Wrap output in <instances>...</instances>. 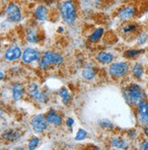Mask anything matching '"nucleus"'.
Returning <instances> with one entry per match:
<instances>
[{"label": "nucleus", "mask_w": 148, "mask_h": 150, "mask_svg": "<svg viewBox=\"0 0 148 150\" xmlns=\"http://www.w3.org/2000/svg\"><path fill=\"white\" fill-rule=\"evenodd\" d=\"M11 90H12V96L15 101H18L20 100L24 96L25 93V89L24 86H22L20 83H15L12 86H11Z\"/></svg>", "instance_id": "nucleus-12"}, {"label": "nucleus", "mask_w": 148, "mask_h": 150, "mask_svg": "<svg viewBox=\"0 0 148 150\" xmlns=\"http://www.w3.org/2000/svg\"><path fill=\"white\" fill-rule=\"evenodd\" d=\"M20 137V133L18 131H15L12 129H9L5 131V133L2 135V138L7 141H16Z\"/></svg>", "instance_id": "nucleus-16"}, {"label": "nucleus", "mask_w": 148, "mask_h": 150, "mask_svg": "<svg viewBox=\"0 0 148 150\" xmlns=\"http://www.w3.org/2000/svg\"><path fill=\"white\" fill-rule=\"evenodd\" d=\"M38 143H39V139L38 137H32L29 140V142H28V149H30V150L36 149Z\"/></svg>", "instance_id": "nucleus-26"}, {"label": "nucleus", "mask_w": 148, "mask_h": 150, "mask_svg": "<svg viewBox=\"0 0 148 150\" xmlns=\"http://www.w3.org/2000/svg\"><path fill=\"white\" fill-rule=\"evenodd\" d=\"M21 56V49L19 47H11L8 49H7L5 53V59L7 61L12 62L16 59H18Z\"/></svg>", "instance_id": "nucleus-10"}, {"label": "nucleus", "mask_w": 148, "mask_h": 150, "mask_svg": "<svg viewBox=\"0 0 148 150\" xmlns=\"http://www.w3.org/2000/svg\"><path fill=\"white\" fill-rule=\"evenodd\" d=\"M82 75L83 78L87 79V80H92V79H93L94 77H95L96 71H95V69H94L92 67L86 66V67H85L83 68Z\"/></svg>", "instance_id": "nucleus-18"}, {"label": "nucleus", "mask_w": 148, "mask_h": 150, "mask_svg": "<svg viewBox=\"0 0 148 150\" xmlns=\"http://www.w3.org/2000/svg\"><path fill=\"white\" fill-rule=\"evenodd\" d=\"M129 65L125 62L113 63L109 67V73L112 77H123L129 71Z\"/></svg>", "instance_id": "nucleus-4"}, {"label": "nucleus", "mask_w": 148, "mask_h": 150, "mask_svg": "<svg viewBox=\"0 0 148 150\" xmlns=\"http://www.w3.org/2000/svg\"><path fill=\"white\" fill-rule=\"evenodd\" d=\"M114 56L111 53H107V52H100L97 55H96V60H97L101 64H110L112 62Z\"/></svg>", "instance_id": "nucleus-14"}, {"label": "nucleus", "mask_w": 148, "mask_h": 150, "mask_svg": "<svg viewBox=\"0 0 148 150\" xmlns=\"http://www.w3.org/2000/svg\"><path fill=\"white\" fill-rule=\"evenodd\" d=\"M102 35H103V28H97V29H95L92 35L90 36L89 37V42L90 43H95L100 40V38L102 37Z\"/></svg>", "instance_id": "nucleus-20"}, {"label": "nucleus", "mask_w": 148, "mask_h": 150, "mask_svg": "<svg viewBox=\"0 0 148 150\" xmlns=\"http://www.w3.org/2000/svg\"><path fill=\"white\" fill-rule=\"evenodd\" d=\"M135 12H136V10L134 5H128L120 9V11L118 12V17L122 20H128V19L132 18V17L135 15Z\"/></svg>", "instance_id": "nucleus-8"}, {"label": "nucleus", "mask_w": 148, "mask_h": 150, "mask_svg": "<svg viewBox=\"0 0 148 150\" xmlns=\"http://www.w3.org/2000/svg\"><path fill=\"white\" fill-rule=\"evenodd\" d=\"M123 96L127 101L133 103L134 105H138L142 100H144V92L137 84H131L127 90L123 91Z\"/></svg>", "instance_id": "nucleus-2"}, {"label": "nucleus", "mask_w": 148, "mask_h": 150, "mask_svg": "<svg viewBox=\"0 0 148 150\" xmlns=\"http://www.w3.org/2000/svg\"><path fill=\"white\" fill-rule=\"evenodd\" d=\"M3 78H4V73L1 72V79H3Z\"/></svg>", "instance_id": "nucleus-32"}, {"label": "nucleus", "mask_w": 148, "mask_h": 150, "mask_svg": "<svg viewBox=\"0 0 148 150\" xmlns=\"http://www.w3.org/2000/svg\"><path fill=\"white\" fill-rule=\"evenodd\" d=\"M140 149L142 150H148V141H144L141 144L140 146Z\"/></svg>", "instance_id": "nucleus-29"}, {"label": "nucleus", "mask_w": 148, "mask_h": 150, "mask_svg": "<svg viewBox=\"0 0 148 150\" xmlns=\"http://www.w3.org/2000/svg\"><path fill=\"white\" fill-rule=\"evenodd\" d=\"M48 123L46 117H44L42 115H37L31 119V126L37 133H41L46 130L48 128Z\"/></svg>", "instance_id": "nucleus-6"}, {"label": "nucleus", "mask_w": 148, "mask_h": 150, "mask_svg": "<svg viewBox=\"0 0 148 150\" xmlns=\"http://www.w3.org/2000/svg\"><path fill=\"white\" fill-rule=\"evenodd\" d=\"M87 136V132L85 131L84 129L82 128H79V131L77 132V134H76V136H75V140L76 141H81V140H83L85 139Z\"/></svg>", "instance_id": "nucleus-25"}, {"label": "nucleus", "mask_w": 148, "mask_h": 150, "mask_svg": "<svg viewBox=\"0 0 148 150\" xmlns=\"http://www.w3.org/2000/svg\"><path fill=\"white\" fill-rule=\"evenodd\" d=\"M138 28V25L137 24H129L127 26H125L123 28V31L124 34H131V33H134Z\"/></svg>", "instance_id": "nucleus-24"}, {"label": "nucleus", "mask_w": 148, "mask_h": 150, "mask_svg": "<svg viewBox=\"0 0 148 150\" xmlns=\"http://www.w3.org/2000/svg\"><path fill=\"white\" fill-rule=\"evenodd\" d=\"M100 125L102 128H104V129H112L113 128V125L110 122L109 120H107V119H103V120H101V122H100Z\"/></svg>", "instance_id": "nucleus-27"}, {"label": "nucleus", "mask_w": 148, "mask_h": 150, "mask_svg": "<svg viewBox=\"0 0 148 150\" xmlns=\"http://www.w3.org/2000/svg\"><path fill=\"white\" fill-rule=\"evenodd\" d=\"M40 53L34 48H26L22 55V60L25 64H30L32 62L38 61L40 58Z\"/></svg>", "instance_id": "nucleus-7"}, {"label": "nucleus", "mask_w": 148, "mask_h": 150, "mask_svg": "<svg viewBox=\"0 0 148 150\" xmlns=\"http://www.w3.org/2000/svg\"><path fill=\"white\" fill-rule=\"evenodd\" d=\"M63 63V57L57 52L47 51L43 54L39 62V68L47 69L51 65H61Z\"/></svg>", "instance_id": "nucleus-3"}, {"label": "nucleus", "mask_w": 148, "mask_h": 150, "mask_svg": "<svg viewBox=\"0 0 148 150\" xmlns=\"http://www.w3.org/2000/svg\"><path fill=\"white\" fill-rule=\"evenodd\" d=\"M73 124H74V120H73L72 118L69 117V118L67 119V121H66V125H67L68 126H71Z\"/></svg>", "instance_id": "nucleus-30"}, {"label": "nucleus", "mask_w": 148, "mask_h": 150, "mask_svg": "<svg viewBox=\"0 0 148 150\" xmlns=\"http://www.w3.org/2000/svg\"><path fill=\"white\" fill-rule=\"evenodd\" d=\"M49 16V10L45 5H39L34 12V16L38 21H46Z\"/></svg>", "instance_id": "nucleus-13"}, {"label": "nucleus", "mask_w": 148, "mask_h": 150, "mask_svg": "<svg viewBox=\"0 0 148 150\" xmlns=\"http://www.w3.org/2000/svg\"><path fill=\"white\" fill-rule=\"evenodd\" d=\"M137 108L140 122L146 124L148 122V102L142 100L137 105Z\"/></svg>", "instance_id": "nucleus-9"}, {"label": "nucleus", "mask_w": 148, "mask_h": 150, "mask_svg": "<svg viewBox=\"0 0 148 150\" xmlns=\"http://www.w3.org/2000/svg\"><path fill=\"white\" fill-rule=\"evenodd\" d=\"M60 12L61 17L66 24H73L77 18L76 5L72 0H66L60 5Z\"/></svg>", "instance_id": "nucleus-1"}, {"label": "nucleus", "mask_w": 148, "mask_h": 150, "mask_svg": "<svg viewBox=\"0 0 148 150\" xmlns=\"http://www.w3.org/2000/svg\"><path fill=\"white\" fill-rule=\"evenodd\" d=\"M143 52H145V49H129V50H126V51L124 52L123 56L125 57L131 58V57H134L136 56L142 54Z\"/></svg>", "instance_id": "nucleus-23"}, {"label": "nucleus", "mask_w": 148, "mask_h": 150, "mask_svg": "<svg viewBox=\"0 0 148 150\" xmlns=\"http://www.w3.org/2000/svg\"><path fill=\"white\" fill-rule=\"evenodd\" d=\"M111 145L119 149H127L128 148L127 142L124 139H123L122 137H119V136H115L112 138L111 141Z\"/></svg>", "instance_id": "nucleus-17"}, {"label": "nucleus", "mask_w": 148, "mask_h": 150, "mask_svg": "<svg viewBox=\"0 0 148 150\" xmlns=\"http://www.w3.org/2000/svg\"><path fill=\"white\" fill-rule=\"evenodd\" d=\"M27 39L30 43H38V35L35 28H29L27 31Z\"/></svg>", "instance_id": "nucleus-21"}, {"label": "nucleus", "mask_w": 148, "mask_h": 150, "mask_svg": "<svg viewBox=\"0 0 148 150\" xmlns=\"http://www.w3.org/2000/svg\"><path fill=\"white\" fill-rule=\"evenodd\" d=\"M144 132H145V136L148 137V122L145 124V128H144Z\"/></svg>", "instance_id": "nucleus-31"}, {"label": "nucleus", "mask_w": 148, "mask_h": 150, "mask_svg": "<svg viewBox=\"0 0 148 150\" xmlns=\"http://www.w3.org/2000/svg\"><path fill=\"white\" fill-rule=\"evenodd\" d=\"M58 95L60 96V98H61L62 103H63V104L67 105V104L70 103L71 96V93L69 92V90H68L66 88H61L58 91Z\"/></svg>", "instance_id": "nucleus-19"}, {"label": "nucleus", "mask_w": 148, "mask_h": 150, "mask_svg": "<svg viewBox=\"0 0 148 150\" xmlns=\"http://www.w3.org/2000/svg\"><path fill=\"white\" fill-rule=\"evenodd\" d=\"M97 1H100V0H97Z\"/></svg>", "instance_id": "nucleus-33"}, {"label": "nucleus", "mask_w": 148, "mask_h": 150, "mask_svg": "<svg viewBox=\"0 0 148 150\" xmlns=\"http://www.w3.org/2000/svg\"><path fill=\"white\" fill-rule=\"evenodd\" d=\"M27 93L32 99H35L37 101L38 99V97L42 94V91L39 90L38 85L35 82H32L29 84L27 88Z\"/></svg>", "instance_id": "nucleus-15"}, {"label": "nucleus", "mask_w": 148, "mask_h": 150, "mask_svg": "<svg viewBox=\"0 0 148 150\" xmlns=\"http://www.w3.org/2000/svg\"><path fill=\"white\" fill-rule=\"evenodd\" d=\"M5 15H7L8 20L10 22L18 23L21 20V11L16 4H10L5 9Z\"/></svg>", "instance_id": "nucleus-5"}, {"label": "nucleus", "mask_w": 148, "mask_h": 150, "mask_svg": "<svg viewBox=\"0 0 148 150\" xmlns=\"http://www.w3.org/2000/svg\"><path fill=\"white\" fill-rule=\"evenodd\" d=\"M46 119L48 120L49 123L57 126H59L62 124V117L54 109H50V110L48 111V113L46 114Z\"/></svg>", "instance_id": "nucleus-11"}, {"label": "nucleus", "mask_w": 148, "mask_h": 150, "mask_svg": "<svg viewBox=\"0 0 148 150\" xmlns=\"http://www.w3.org/2000/svg\"><path fill=\"white\" fill-rule=\"evenodd\" d=\"M133 75L135 78H141L143 77V74H144V68H143V66L141 64H135L133 67Z\"/></svg>", "instance_id": "nucleus-22"}, {"label": "nucleus", "mask_w": 148, "mask_h": 150, "mask_svg": "<svg viewBox=\"0 0 148 150\" xmlns=\"http://www.w3.org/2000/svg\"><path fill=\"white\" fill-rule=\"evenodd\" d=\"M145 41H146V35L145 33L141 34L139 36V42H140V44H144Z\"/></svg>", "instance_id": "nucleus-28"}]
</instances>
